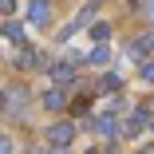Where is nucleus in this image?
I'll return each mask as SVG.
<instances>
[{"instance_id":"1","label":"nucleus","mask_w":154,"mask_h":154,"mask_svg":"<svg viewBox=\"0 0 154 154\" xmlns=\"http://www.w3.org/2000/svg\"><path fill=\"white\" fill-rule=\"evenodd\" d=\"M48 20H51V0H32V4H28V24L44 28Z\"/></svg>"},{"instance_id":"2","label":"nucleus","mask_w":154,"mask_h":154,"mask_svg":"<svg viewBox=\"0 0 154 154\" xmlns=\"http://www.w3.org/2000/svg\"><path fill=\"white\" fill-rule=\"evenodd\" d=\"M48 138H51L55 146H67V142L75 138V127H71V122H55V127L48 131Z\"/></svg>"},{"instance_id":"3","label":"nucleus","mask_w":154,"mask_h":154,"mask_svg":"<svg viewBox=\"0 0 154 154\" xmlns=\"http://www.w3.org/2000/svg\"><path fill=\"white\" fill-rule=\"evenodd\" d=\"M95 131H99V134H107V138H111V134H119V131H115V119H95Z\"/></svg>"},{"instance_id":"4","label":"nucleus","mask_w":154,"mask_h":154,"mask_svg":"<svg viewBox=\"0 0 154 154\" xmlns=\"http://www.w3.org/2000/svg\"><path fill=\"white\" fill-rule=\"evenodd\" d=\"M87 59H91V63H95V67H103V63H107V59H111V55H107V48H95V51H91Z\"/></svg>"},{"instance_id":"5","label":"nucleus","mask_w":154,"mask_h":154,"mask_svg":"<svg viewBox=\"0 0 154 154\" xmlns=\"http://www.w3.org/2000/svg\"><path fill=\"white\" fill-rule=\"evenodd\" d=\"M63 103H67V95H63V91H51V95H48V107H51V111H59Z\"/></svg>"},{"instance_id":"6","label":"nucleus","mask_w":154,"mask_h":154,"mask_svg":"<svg viewBox=\"0 0 154 154\" xmlns=\"http://www.w3.org/2000/svg\"><path fill=\"white\" fill-rule=\"evenodd\" d=\"M16 63H20V67H36V51H32V48H24V55L16 59Z\"/></svg>"},{"instance_id":"7","label":"nucleus","mask_w":154,"mask_h":154,"mask_svg":"<svg viewBox=\"0 0 154 154\" xmlns=\"http://www.w3.org/2000/svg\"><path fill=\"white\" fill-rule=\"evenodd\" d=\"M51 75H55V79H63V83H67V79H71V67H67V63H55V67H51Z\"/></svg>"},{"instance_id":"8","label":"nucleus","mask_w":154,"mask_h":154,"mask_svg":"<svg viewBox=\"0 0 154 154\" xmlns=\"http://www.w3.org/2000/svg\"><path fill=\"white\" fill-rule=\"evenodd\" d=\"M4 36H8V40H24V28H20V24H8Z\"/></svg>"},{"instance_id":"9","label":"nucleus","mask_w":154,"mask_h":154,"mask_svg":"<svg viewBox=\"0 0 154 154\" xmlns=\"http://www.w3.org/2000/svg\"><path fill=\"white\" fill-rule=\"evenodd\" d=\"M91 36H95V40H107V36H111V28H107V24H95V28H91Z\"/></svg>"},{"instance_id":"10","label":"nucleus","mask_w":154,"mask_h":154,"mask_svg":"<svg viewBox=\"0 0 154 154\" xmlns=\"http://www.w3.org/2000/svg\"><path fill=\"white\" fill-rule=\"evenodd\" d=\"M146 20L154 24V0H146Z\"/></svg>"},{"instance_id":"11","label":"nucleus","mask_w":154,"mask_h":154,"mask_svg":"<svg viewBox=\"0 0 154 154\" xmlns=\"http://www.w3.org/2000/svg\"><path fill=\"white\" fill-rule=\"evenodd\" d=\"M12 8H16V0H4V12H12Z\"/></svg>"},{"instance_id":"12","label":"nucleus","mask_w":154,"mask_h":154,"mask_svg":"<svg viewBox=\"0 0 154 154\" xmlns=\"http://www.w3.org/2000/svg\"><path fill=\"white\" fill-rule=\"evenodd\" d=\"M142 154H154V146H146V150H142Z\"/></svg>"},{"instance_id":"13","label":"nucleus","mask_w":154,"mask_h":154,"mask_svg":"<svg viewBox=\"0 0 154 154\" xmlns=\"http://www.w3.org/2000/svg\"><path fill=\"white\" fill-rule=\"evenodd\" d=\"M51 154H63V150H51Z\"/></svg>"},{"instance_id":"14","label":"nucleus","mask_w":154,"mask_h":154,"mask_svg":"<svg viewBox=\"0 0 154 154\" xmlns=\"http://www.w3.org/2000/svg\"><path fill=\"white\" fill-rule=\"evenodd\" d=\"M87 154H95V150H87Z\"/></svg>"}]
</instances>
